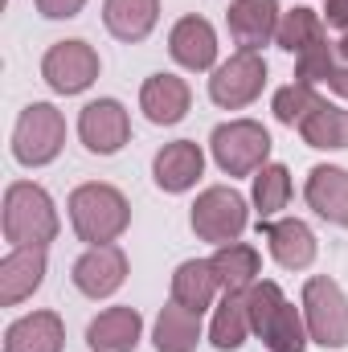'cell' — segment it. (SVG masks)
Instances as JSON below:
<instances>
[{"label":"cell","mask_w":348,"mask_h":352,"mask_svg":"<svg viewBox=\"0 0 348 352\" xmlns=\"http://www.w3.org/2000/svg\"><path fill=\"white\" fill-rule=\"evenodd\" d=\"M144 336V320L135 307H107L87 324L90 352H135Z\"/></svg>","instance_id":"ac0fdd59"},{"label":"cell","mask_w":348,"mask_h":352,"mask_svg":"<svg viewBox=\"0 0 348 352\" xmlns=\"http://www.w3.org/2000/svg\"><path fill=\"white\" fill-rule=\"evenodd\" d=\"M307 205L332 221V226H345L348 230V168H336V164H316L307 173V188H303Z\"/></svg>","instance_id":"d6986e66"},{"label":"cell","mask_w":348,"mask_h":352,"mask_svg":"<svg viewBox=\"0 0 348 352\" xmlns=\"http://www.w3.org/2000/svg\"><path fill=\"white\" fill-rule=\"evenodd\" d=\"M279 21H283L279 0H234L230 12H226L230 37L242 50H250V54H259L262 45L279 33Z\"/></svg>","instance_id":"7c38bea8"},{"label":"cell","mask_w":348,"mask_h":352,"mask_svg":"<svg viewBox=\"0 0 348 352\" xmlns=\"http://www.w3.org/2000/svg\"><path fill=\"white\" fill-rule=\"evenodd\" d=\"M193 107V90L176 74H152L140 90V111L156 123V127H176Z\"/></svg>","instance_id":"2e32d148"},{"label":"cell","mask_w":348,"mask_h":352,"mask_svg":"<svg viewBox=\"0 0 348 352\" xmlns=\"http://www.w3.org/2000/svg\"><path fill=\"white\" fill-rule=\"evenodd\" d=\"M66 144V119L54 102H29L12 127V156L25 168H45Z\"/></svg>","instance_id":"277c9868"},{"label":"cell","mask_w":348,"mask_h":352,"mask_svg":"<svg viewBox=\"0 0 348 352\" xmlns=\"http://www.w3.org/2000/svg\"><path fill=\"white\" fill-rule=\"evenodd\" d=\"M217 274H213V266L201 263V258H188V263L176 266L173 274V299L180 307H188V311H205V307H213V295H217Z\"/></svg>","instance_id":"cb8c5ba5"},{"label":"cell","mask_w":348,"mask_h":352,"mask_svg":"<svg viewBox=\"0 0 348 352\" xmlns=\"http://www.w3.org/2000/svg\"><path fill=\"white\" fill-rule=\"evenodd\" d=\"M58 209L41 184L17 180L4 192V242L12 246H50L58 238Z\"/></svg>","instance_id":"3957f363"},{"label":"cell","mask_w":348,"mask_h":352,"mask_svg":"<svg viewBox=\"0 0 348 352\" xmlns=\"http://www.w3.org/2000/svg\"><path fill=\"white\" fill-rule=\"evenodd\" d=\"M74 287L87 299H111L123 283H127V254L111 242V246H90L87 254L74 263Z\"/></svg>","instance_id":"8fae6325"},{"label":"cell","mask_w":348,"mask_h":352,"mask_svg":"<svg viewBox=\"0 0 348 352\" xmlns=\"http://www.w3.org/2000/svg\"><path fill=\"white\" fill-rule=\"evenodd\" d=\"M83 4H87V0H37V12H41L45 21H70V16L83 12Z\"/></svg>","instance_id":"4dcf8cb0"},{"label":"cell","mask_w":348,"mask_h":352,"mask_svg":"<svg viewBox=\"0 0 348 352\" xmlns=\"http://www.w3.org/2000/svg\"><path fill=\"white\" fill-rule=\"evenodd\" d=\"M160 21V0H102V25L119 41H144Z\"/></svg>","instance_id":"44dd1931"},{"label":"cell","mask_w":348,"mask_h":352,"mask_svg":"<svg viewBox=\"0 0 348 352\" xmlns=\"http://www.w3.org/2000/svg\"><path fill=\"white\" fill-rule=\"evenodd\" d=\"M303 324L320 349H348V295L336 278L316 274L303 283Z\"/></svg>","instance_id":"5b68a950"},{"label":"cell","mask_w":348,"mask_h":352,"mask_svg":"<svg viewBox=\"0 0 348 352\" xmlns=\"http://www.w3.org/2000/svg\"><path fill=\"white\" fill-rule=\"evenodd\" d=\"M78 135L94 156H115L131 140V119L119 98H94L78 115Z\"/></svg>","instance_id":"30bf717a"},{"label":"cell","mask_w":348,"mask_h":352,"mask_svg":"<svg viewBox=\"0 0 348 352\" xmlns=\"http://www.w3.org/2000/svg\"><path fill=\"white\" fill-rule=\"evenodd\" d=\"M299 135H303L307 148H324V152L328 148H348V111L320 98V107L299 123Z\"/></svg>","instance_id":"484cf974"},{"label":"cell","mask_w":348,"mask_h":352,"mask_svg":"<svg viewBox=\"0 0 348 352\" xmlns=\"http://www.w3.org/2000/svg\"><path fill=\"white\" fill-rule=\"evenodd\" d=\"M250 221V209H246V197L226 188V184H213L197 197L193 205V234L201 242H213V246H230L242 238Z\"/></svg>","instance_id":"52a82bcc"},{"label":"cell","mask_w":348,"mask_h":352,"mask_svg":"<svg viewBox=\"0 0 348 352\" xmlns=\"http://www.w3.org/2000/svg\"><path fill=\"white\" fill-rule=\"evenodd\" d=\"M70 226L90 246H111L131 226V205L115 184H78L70 192Z\"/></svg>","instance_id":"7a4b0ae2"},{"label":"cell","mask_w":348,"mask_h":352,"mask_svg":"<svg viewBox=\"0 0 348 352\" xmlns=\"http://www.w3.org/2000/svg\"><path fill=\"white\" fill-rule=\"evenodd\" d=\"M209 148H213V160L226 176H254L259 168H266L270 135L254 119H230V123L213 127Z\"/></svg>","instance_id":"8992f818"},{"label":"cell","mask_w":348,"mask_h":352,"mask_svg":"<svg viewBox=\"0 0 348 352\" xmlns=\"http://www.w3.org/2000/svg\"><path fill=\"white\" fill-rule=\"evenodd\" d=\"M262 234H266L270 258L283 266V270H307V266L316 263V234H312L307 221H299V217L266 221Z\"/></svg>","instance_id":"9a60e30c"},{"label":"cell","mask_w":348,"mask_h":352,"mask_svg":"<svg viewBox=\"0 0 348 352\" xmlns=\"http://www.w3.org/2000/svg\"><path fill=\"white\" fill-rule=\"evenodd\" d=\"M205 173V152L193 144V140H173L156 152L152 160V176L164 192H188Z\"/></svg>","instance_id":"e0dca14e"},{"label":"cell","mask_w":348,"mask_h":352,"mask_svg":"<svg viewBox=\"0 0 348 352\" xmlns=\"http://www.w3.org/2000/svg\"><path fill=\"white\" fill-rule=\"evenodd\" d=\"M246 311H250V332H259L266 352H303L307 349V324L299 316V307L287 303V295L279 291V283L262 278L246 291Z\"/></svg>","instance_id":"6da1fadb"},{"label":"cell","mask_w":348,"mask_h":352,"mask_svg":"<svg viewBox=\"0 0 348 352\" xmlns=\"http://www.w3.org/2000/svg\"><path fill=\"white\" fill-rule=\"evenodd\" d=\"M274 41H279L287 54H295V58H299L303 50H312V45H320V41H328V37H324V16H320V12H312V8H291V12H283Z\"/></svg>","instance_id":"4316f807"},{"label":"cell","mask_w":348,"mask_h":352,"mask_svg":"<svg viewBox=\"0 0 348 352\" xmlns=\"http://www.w3.org/2000/svg\"><path fill=\"white\" fill-rule=\"evenodd\" d=\"M66 349V324L58 311H33L8 324L4 352H62Z\"/></svg>","instance_id":"ffe728a7"},{"label":"cell","mask_w":348,"mask_h":352,"mask_svg":"<svg viewBox=\"0 0 348 352\" xmlns=\"http://www.w3.org/2000/svg\"><path fill=\"white\" fill-rule=\"evenodd\" d=\"M250 336V311H246V291H226V299L213 311L209 344L217 352H238Z\"/></svg>","instance_id":"603a6c76"},{"label":"cell","mask_w":348,"mask_h":352,"mask_svg":"<svg viewBox=\"0 0 348 352\" xmlns=\"http://www.w3.org/2000/svg\"><path fill=\"white\" fill-rule=\"evenodd\" d=\"M201 340V316L180 307V303H168L156 320V332H152V344L156 352H193Z\"/></svg>","instance_id":"d4e9b609"},{"label":"cell","mask_w":348,"mask_h":352,"mask_svg":"<svg viewBox=\"0 0 348 352\" xmlns=\"http://www.w3.org/2000/svg\"><path fill=\"white\" fill-rule=\"evenodd\" d=\"M316 107H320V94L307 82H291V87H283L274 94V119L287 123V127H299Z\"/></svg>","instance_id":"f1b7e54d"},{"label":"cell","mask_w":348,"mask_h":352,"mask_svg":"<svg viewBox=\"0 0 348 352\" xmlns=\"http://www.w3.org/2000/svg\"><path fill=\"white\" fill-rule=\"evenodd\" d=\"M328 87L336 90V94H340V98H348V66H336V74H332V78H328Z\"/></svg>","instance_id":"d6a6232c"},{"label":"cell","mask_w":348,"mask_h":352,"mask_svg":"<svg viewBox=\"0 0 348 352\" xmlns=\"http://www.w3.org/2000/svg\"><path fill=\"white\" fill-rule=\"evenodd\" d=\"M221 291H250L259 283V270H262V258L254 246L246 242H230V246H217V254L209 258Z\"/></svg>","instance_id":"7402d4cb"},{"label":"cell","mask_w":348,"mask_h":352,"mask_svg":"<svg viewBox=\"0 0 348 352\" xmlns=\"http://www.w3.org/2000/svg\"><path fill=\"white\" fill-rule=\"evenodd\" d=\"M336 54H340V58H348V33L340 37V45H336Z\"/></svg>","instance_id":"836d02e7"},{"label":"cell","mask_w":348,"mask_h":352,"mask_svg":"<svg viewBox=\"0 0 348 352\" xmlns=\"http://www.w3.org/2000/svg\"><path fill=\"white\" fill-rule=\"evenodd\" d=\"M324 21H328L332 29H345V33H348V0H328Z\"/></svg>","instance_id":"1f68e13d"},{"label":"cell","mask_w":348,"mask_h":352,"mask_svg":"<svg viewBox=\"0 0 348 352\" xmlns=\"http://www.w3.org/2000/svg\"><path fill=\"white\" fill-rule=\"evenodd\" d=\"M266 87V62L250 50H238L230 62H221L209 78V98L221 107V111H242L250 107Z\"/></svg>","instance_id":"9c48e42d"},{"label":"cell","mask_w":348,"mask_h":352,"mask_svg":"<svg viewBox=\"0 0 348 352\" xmlns=\"http://www.w3.org/2000/svg\"><path fill=\"white\" fill-rule=\"evenodd\" d=\"M41 78L54 94H83L98 78V54L90 41H54L41 58Z\"/></svg>","instance_id":"ba28073f"},{"label":"cell","mask_w":348,"mask_h":352,"mask_svg":"<svg viewBox=\"0 0 348 352\" xmlns=\"http://www.w3.org/2000/svg\"><path fill=\"white\" fill-rule=\"evenodd\" d=\"M287 201H291V173L283 168V164H266L254 173V209H259V217H274L279 209H287Z\"/></svg>","instance_id":"83f0119b"},{"label":"cell","mask_w":348,"mask_h":352,"mask_svg":"<svg viewBox=\"0 0 348 352\" xmlns=\"http://www.w3.org/2000/svg\"><path fill=\"white\" fill-rule=\"evenodd\" d=\"M332 74H336V50L328 41H320V45H312L295 58V82L316 87V82H328Z\"/></svg>","instance_id":"f546056e"},{"label":"cell","mask_w":348,"mask_h":352,"mask_svg":"<svg viewBox=\"0 0 348 352\" xmlns=\"http://www.w3.org/2000/svg\"><path fill=\"white\" fill-rule=\"evenodd\" d=\"M168 54L184 70H213L217 62V33L205 16H180L168 33Z\"/></svg>","instance_id":"4fadbf2b"},{"label":"cell","mask_w":348,"mask_h":352,"mask_svg":"<svg viewBox=\"0 0 348 352\" xmlns=\"http://www.w3.org/2000/svg\"><path fill=\"white\" fill-rule=\"evenodd\" d=\"M45 283V250L41 246H12L0 263V303L17 307Z\"/></svg>","instance_id":"5bb4252c"}]
</instances>
